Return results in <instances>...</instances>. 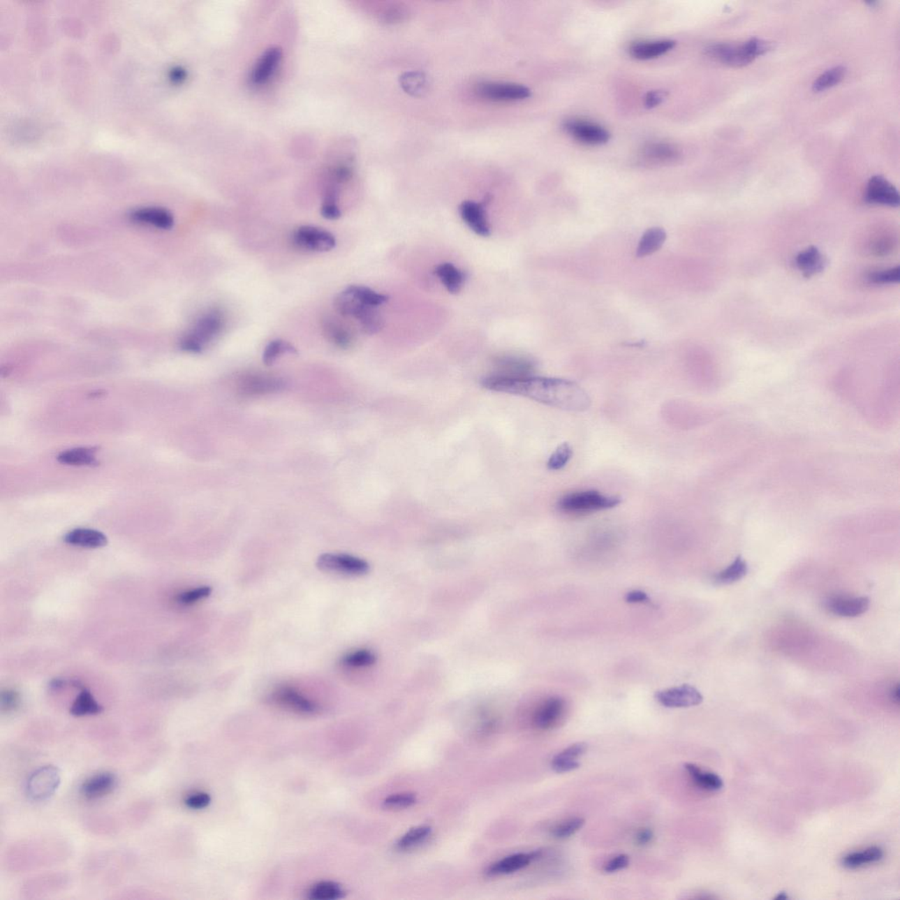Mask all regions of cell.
<instances>
[{"label": "cell", "mask_w": 900, "mask_h": 900, "mask_svg": "<svg viewBox=\"0 0 900 900\" xmlns=\"http://www.w3.org/2000/svg\"><path fill=\"white\" fill-rule=\"evenodd\" d=\"M482 385L494 392L529 397L545 405L570 412H584L592 403L586 390L576 383L565 379L533 376L509 378L494 374L485 378Z\"/></svg>", "instance_id": "obj_1"}, {"label": "cell", "mask_w": 900, "mask_h": 900, "mask_svg": "<svg viewBox=\"0 0 900 900\" xmlns=\"http://www.w3.org/2000/svg\"><path fill=\"white\" fill-rule=\"evenodd\" d=\"M773 43L752 38L739 44L715 43L706 47V54L723 64L731 66H744L753 62L757 57L769 52Z\"/></svg>", "instance_id": "obj_2"}, {"label": "cell", "mask_w": 900, "mask_h": 900, "mask_svg": "<svg viewBox=\"0 0 900 900\" xmlns=\"http://www.w3.org/2000/svg\"><path fill=\"white\" fill-rule=\"evenodd\" d=\"M224 327L222 312L212 310L197 319L189 332L183 336L179 346L183 351L200 354L210 341L221 334Z\"/></svg>", "instance_id": "obj_3"}, {"label": "cell", "mask_w": 900, "mask_h": 900, "mask_svg": "<svg viewBox=\"0 0 900 900\" xmlns=\"http://www.w3.org/2000/svg\"><path fill=\"white\" fill-rule=\"evenodd\" d=\"M621 499L597 491H580L568 494L558 502L559 510L568 515H586L617 507Z\"/></svg>", "instance_id": "obj_4"}, {"label": "cell", "mask_w": 900, "mask_h": 900, "mask_svg": "<svg viewBox=\"0 0 900 900\" xmlns=\"http://www.w3.org/2000/svg\"><path fill=\"white\" fill-rule=\"evenodd\" d=\"M334 307L342 316L357 319L362 331L367 334H378L383 327V319L376 311V307L360 303L345 290L335 298Z\"/></svg>", "instance_id": "obj_5"}, {"label": "cell", "mask_w": 900, "mask_h": 900, "mask_svg": "<svg viewBox=\"0 0 900 900\" xmlns=\"http://www.w3.org/2000/svg\"><path fill=\"white\" fill-rule=\"evenodd\" d=\"M60 783L59 769L54 766H44L29 776L27 782L26 792L30 800L42 802L55 794Z\"/></svg>", "instance_id": "obj_6"}, {"label": "cell", "mask_w": 900, "mask_h": 900, "mask_svg": "<svg viewBox=\"0 0 900 900\" xmlns=\"http://www.w3.org/2000/svg\"><path fill=\"white\" fill-rule=\"evenodd\" d=\"M317 566L327 573L361 576L369 572V565L362 559L346 554L325 553L318 559Z\"/></svg>", "instance_id": "obj_7"}, {"label": "cell", "mask_w": 900, "mask_h": 900, "mask_svg": "<svg viewBox=\"0 0 900 900\" xmlns=\"http://www.w3.org/2000/svg\"><path fill=\"white\" fill-rule=\"evenodd\" d=\"M292 240L301 249L312 252H328L336 246V239L331 233L314 226H301L292 234Z\"/></svg>", "instance_id": "obj_8"}, {"label": "cell", "mask_w": 900, "mask_h": 900, "mask_svg": "<svg viewBox=\"0 0 900 900\" xmlns=\"http://www.w3.org/2000/svg\"><path fill=\"white\" fill-rule=\"evenodd\" d=\"M477 93L480 97L492 101H521L531 95V91L527 87L519 84L502 82L478 84Z\"/></svg>", "instance_id": "obj_9"}, {"label": "cell", "mask_w": 900, "mask_h": 900, "mask_svg": "<svg viewBox=\"0 0 900 900\" xmlns=\"http://www.w3.org/2000/svg\"><path fill=\"white\" fill-rule=\"evenodd\" d=\"M655 698L667 708H688L702 704L704 698L698 689L691 685L671 688L658 691Z\"/></svg>", "instance_id": "obj_10"}, {"label": "cell", "mask_w": 900, "mask_h": 900, "mask_svg": "<svg viewBox=\"0 0 900 900\" xmlns=\"http://www.w3.org/2000/svg\"><path fill=\"white\" fill-rule=\"evenodd\" d=\"M567 132L577 141L589 145H600L610 140L609 131L600 125L583 120L566 122Z\"/></svg>", "instance_id": "obj_11"}, {"label": "cell", "mask_w": 900, "mask_h": 900, "mask_svg": "<svg viewBox=\"0 0 900 900\" xmlns=\"http://www.w3.org/2000/svg\"><path fill=\"white\" fill-rule=\"evenodd\" d=\"M866 202L892 207H899L900 198L898 190L883 176H873L868 182L865 195Z\"/></svg>", "instance_id": "obj_12"}, {"label": "cell", "mask_w": 900, "mask_h": 900, "mask_svg": "<svg viewBox=\"0 0 900 900\" xmlns=\"http://www.w3.org/2000/svg\"><path fill=\"white\" fill-rule=\"evenodd\" d=\"M274 701L291 711L303 715H313L318 711V705L291 687H281L274 693Z\"/></svg>", "instance_id": "obj_13"}, {"label": "cell", "mask_w": 900, "mask_h": 900, "mask_svg": "<svg viewBox=\"0 0 900 900\" xmlns=\"http://www.w3.org/2000/svg\"><path fill=\"white\" fill-rule=\"evenodd\" d=\"M130 219L135 223L144 224L158 230H171L175 226V217L168 209L158 207H145L133 210Z\"/></svg>", "instance_id": "obj_14"}, {"label": "cell", "mask_w": 900, "mask_h": 900, "mask_svg": "<svg viewBox=\"0 0 900 900\" xmlns=\"http://www.w3.org/2000/svg\"><path fill=\"white\" fill-rule=\"evenodd\" d=\"M281 59H283V52L280 47H272L267 50L257 61L253 69L251 82L256 86H261L267 83L276 73Z\"/></svg>", "instance_id": "obj_15"}, {"label": "cell", "mask_w": 900, "mask_h": 900, "mask_svg": "<svg viewBox=\"0 0 900 900\" xmlns=\"http://www.w3.org/2000/svg\"><path fill=\"white\" fill-rule=\"evenodd\" d=\"M826 607L832 614L841 617H857L869 610L868 597H832L827 600Z\"/></svg>", "instance_id": "obj_16"}, {"label": "cell", "mask_w": 900, "mask_h": 900, "mask_svg": "<svg viewBox=\"0 0 900 900\" xmlns=\"http://www.w3.org/2000/svg\"><path fill=\"white\" fill-rule=\"evenodd\" d=\"M459 212L462 219L472 232L480 237L490 236V226H489L483 205L472 201H465L460 205Z\"/></svg>", "instance_id": "obj_17"}, {"label": "cell", "mask_w": 900, "mask_h": 900, "mask_svg": "<svg viewBox=\"0 0 900 900\" xmlns=\"http://www.w3.org/2000/svg\"><path fill=\"white\" fill-rule=\"evenodd\" d=\"M117 785V779L115 774L98 773L84 781L81 785L80 792L87 799H98L113 792Z\"/></svg>", "instance_id": "obj_18"}, {"label": "cell", "mask_w": 900, "mask_h": 900, "mask_svg": "<svg viewBox=\"0 0 900 900\" xmlns=\"http://www.w3.org/2000/svg\"><path fill=\"white\" fill-rule=\"evenodd\" d=\"M566 711V702L560 698L547 699L538 709L534 716L536 728L541 730L551 729L559 723Z\"/></svg>", "instance_id": "obj_19"}, {"label": "cell", "mask_w": 900, "mask_h": 900, "mask_svg": "<svg viewBox=\"0 0 900 900\" xmlns=\"http://www.w3.org/2000/svg\"><path fill=\"white\" fill-rule=\"evenodd\" d=\"M495 364L498 370L495 375L509 376V378L531 376L535 370L534 362L519 356H501L496 359Z\"/></svg>", "instance_id": "obj_20"}, {"label": "cell", "mask_w": 900, "mask_h": 900, "mask_svg": "<svg viewBox=\"0 0 900 900\" xmlns=\"http://www.w3.org/2000/svg\"><path fill=\"white\" fill-rule=\"evenodd\" d=\"M541 852L536 851L532 853H518L509 855L502 860L495 862L488 869L487 874L490 876H502L511 874L524 869L531 864L533 860L538 858Z\"/></svg>", "instance_id": "obj_21"}, {"label": "cell", "mask_w": 900, "mask_h": 900, "mask_svg": "<svg viewBox=\"0 0 900 900\" xmlns=\"http://www.w3.org/2000/svg\"><path fill=\"white\" fill-rule=\"evenodd\" d=\"M796 265L804 277L811 278L825 270L827 260L818 248L810 246L797 254Z\"/></svg>", "instance_id": "obj_22"}, {"label": "cell", "mask_w": 900, "mask_h": 900, "mask_svg": "<svg viewBox=\"0 0 900 900\" xmlns=\"http://www.w3.org/2000/svg\"><path fill=\"white\" fill-rule=\"evenodd\" d=\"M64 540L68 545L89 549L101 548L108 543L107 536L103 533L90 529H73L67 533Z\"/></svg>", "instance_id": "obj_23"}, {"label": "cell", "mask_w": 900, "mask_h": 900, "mask_svg": "<svg viewBox=\"0 0 900 900\" xmlns=\"http://www.w3.org/2000/svg\"><path fill=\"white\" fill-rule=\"evenodd\" d=\"M677 43L672 40H655L633 44L630 47V55L640 60H650L664 55L674 49Z\"/></svg>", "instance_id": "obj_24"}, {"label": "cell", "mask_w": 900, "mask_h": 900, "mask_svg": "<svg viewBox=\"0 0 900 900\" xmlns=\"http://www.w3.org/2000/svg\"><path fill=\"white\" fill-rule=\"evenodd\" d=\"M96 451L94 448H71L61 453L57 461L71 466H94L98 464Z\"/></svg>", "instance_id": "obj_25"}, {"label": "cell", "mask_w": 900, "mask_h": 900, "mask_svg": "<svg viewBox=\"0 0 900 900\" xmlns=\"http://www.w3.org/2000/svg\"><path fill=\"white\" fill-rule=\"evenodd\" d=\"M436 274L444 287L450 294H457L464 283V274L451 263H441L436 268Z\"/></svg>", "instance_id": "obj_26"}, {"label": "cell", "mask_w": 900, "mask_h": 900, "mask_svg": "<svg viewBox=\"0 0 900 900\" xmlns=\"http://www.w3.org/2000/svg\"><path fill=\"white\" fill-rule=\"evenodd\" d=\"M884 857V851L879 847H871L864 849V850L853 852V853L845 855L841 860V864L847 869H857L864 867L865 865L875 864L881 861Z\"/></svg>", "instance_id": "obj_27"}, {"label": "cell", "mask_w": 900, "mask_h": 900, "mask_svg": "<svg viewBox=\"0 0 900 900\" xmlns=\"http://www.w3.org/2000/svg\"><path fill=\"white\" fill-rule=\"evenodd\" d=\"M685 769L696 786L708 791H718L723 786V780L718 774L706 772L695 764L687 763Z\"/></svg>", "instance_id": "obj_28"}, {"label": "cell", "mask_w": 900, "mask_h": 900, "mask_svg": "<svg viewBox=\"0 0 900 900\" xmlns=\"http://www.w3.org/2000/svg\"><path fill=\"white\" fill-rule=\"evenodd\" d=\"M667 239V233L661 228L649 229L642 236L637 248L636 256L638 258L651 256L660 250Z\"/></svg>", "instance_id": "obj_29"}, {"label": "cell", "mask_w": 900, "mask_h": 900, "mask_svg": "<svg viewBox=\"0 0 900 900\" xmlns=\"http://www.w3.org/2000/svg\"><path fill=\"white\" fill-rule=\"evenodd\" d=\"M323 330L328 341L338 348L346 349L352 346L351 332L334 319L325 318L323 322Z\"/></svg>", "instance_id": "obj_30"}, {"label": "cell", "mask_w": 900, "mask_h": 900, "mask_svg": "<svg viewBox=\"0 0 900 900\" xmlns=\"http://www.w3.org/2000/svg\"><path fill=\"white\" fill-rule=\"evenodd\" d=\"M103 711V706L95 700L90 691L84 688L75 699L70 709L71 714L75 716L97 715Z\"/></svg>", "instance_id": "obj_31"}, {"label": "cell", "mask_w": 900, "mask_h": 900, "mask_svg": "<svg viewBox=\"0 0 900 900\" xmlns=\"http://www.w3.org/2000/svg\"><path fill=\"white\" fill-rule=\"evenodd\" d=\"M645 158L656 163H667L677 161L680 152L675 146L667 142H655L645 147Z\"/></svg>", "instance_id": "obj_32"}, {"label": "cell", "mask_w": 900, "mask_h": 900, "mask_svg": "<svg viewBox=\"0 0 900 900\" xmlns=\"http://www.w3.org/2000/svg\"><path fill=\"white\" fill-rule=\"evenodd\" d=\"M345 291L360 303L368 305V307H380V305L387 303L389 299L387 295L378 293V292L371 290V288L361 286V285H351V286L346 288Z\"/></svg>", "instance_id": "obj_33"}, {"label": "cell", "mask_w": 900, "mask_h": 900, "mask_svg": "<svg viewBox=\"0 0 900 900\" xmlns=\"http://www.w3.org/2000/svg\"><path fill=\"white\" fill-rule=\"evenodd\" d=\"M399 81L404 91L413 96H423L429 88L426 75L420 71L406 73L400 77Z\"/></svg>", "instance_id": "obj_34"}, {"label": "cell", "mask_w": 900, "mask_h": 900, "mask_svg": "<svg viewBox=\"0 0 900 900\" xmlns=\"http://www.w3.org/2000/svg\"><path fill=\"white\" fill-rule=\"evenodd\" d=\"M747 570L748 567L745 560L742 556H738L728 568L716 574L715 582L718 585H730L735 583L746 575Z\"/></svg>", "instance_id": "obj_35"}, {"label": "cell", "mask_w": 900, "mask_h": 900, "mask_svg": "<svg viewBox=\"0 0 900 900\" xmlns=\"http://www.w3.org/2000/svg\"><path fill=\"white\" fill-rule=\"evenodd\" d=\"M344 890L334 882H320L316 884L309 892V898L315 900H335L343 898Z\"/></svg>", "instance_id": "obj_36"}, {"label": "cell", "mask_w": 900, "mask_h": 900, "mask_svg": "<svg viewBox=\"0 0 900 900\" xmlns=\"http://www.w3.org/2000/svg\"><path fill=\"white\" fill-rule=\"evenodd\" d=\"M432 829L427 826H420L413 828L407 832L397 841V847L400 850H409L418 847L429 838Z\"/></svg>", "instance_id": "obj_37"}, {"label": "cell", "mask_w": 900, "mask_h": 900, "mask_svg": "<svg viewBox=\"0 0 900 900\" xmlns=\"http://www.w3.org/2000/svg\"><path fill=\"white\" fill-rule=\"evenodd\" d=\"M285 354L295 355L297 354V350L290 343L283 341V339H274L268 343L263 352V362L265 365H273L276 360Z\"/></svg>", "instance_id": "obj_38"}, {"label": "cell", "mask_w": 900, "mask_h": 900, "mask_svg": "<svg viewBox=\"0 0 900 900\" xmlns=\"http://www.w3.org/2000/svg\"><path fill=\"white\" fill-rule=\"evenodd\" d=\"M279 380L267 378V376H254L246 379L242 388L248 394L266 393L270 390L279 389Z\"/></svg>", "instance_id": "obj_39"}, {"label": "cell", "mask_w": 900, "mask_h": 900, "mask_svg": "<svg viewBox=\"0 0 900 900\" xmlns=\"http://www.w3.org/2000/svg\"><path fill=\"white\" fill-rule=\"evenodd\" d=\"M846 71H847L846 67L842 66L831 68L818 77L813 84V89L815 91H820L835 86L843 79Z\"/></svg>", "instance_id": "obj_40"}, {"label": "cell", "mask_w": 900, "mask_h": 900, "mask_svg": "<svg viewBox=\"0 0 900 900\" xmlns=\"http://www.w3.org/2000/svg\"><path fill=\"white\" fill-rule=\"evenodd\" d=\"M376 656L373 651L362 649L353 651L342 658V664L350 667H368L376 663Z\"/></svg>", "instance_id": "obj_41"}, {"label": "cell", "mask_w": 900, "mask_h": 900, "mask_svg": "<svg viewBox=\"0 0 900 900\" xmlns=\"http://www.w3.org/2000/svg\"><path fill=\"white\" fill-rule=\"evenodd\" d=\"M573 457V450L568 443H563L556 448L549 458L547 466L551 471H559L566 466Z\"/></svg>", "instance_id": "obj_42"}, {"label": "cell", "mask_w": 900, "mask_h": 900, "mask_svg": "<svg viewBox=\"0 0 900 900\" xmlns=\"http://www.w3.org/2000/svg\"><path fill=\"white\" fill-rule=\"evenodd\" d=\"M584 825H585V820L582 818H570L553 828L552 834L555 838L563 840L575 834L577 832L582 829Z\"/></svg>", "instance_id": "obj_43"}, {"label": "cell", "mask_w": 900, "mask_h": 900, "mask_svg": "<svg viewBox=\"0 0 900 900\" xmlns=\"http://www.w3.org/2000/svg\"><path fill=\"white\" fill-rule=\"evenodd\" d=\"M416 803V797L411 793H400L392 795L383 801V806L386 809L400 810L406 809L411 807Z\"/></svg>", "instance_id": "obj_44"}, {"label": "cell", "mask_w": 900, "mask_h": 900, "mask_svg": "<svg viewBox=\"0 0 900 900\" xmlns=\"http://www.w3.org/2000/svg\"><path fill=\"white\" fill-rule=\"evenodd\" d=\"M900 280V267H896L889 270L874 272L869 276V281L873 284H894Z\"/></svg>", "instance_id": "obj_45"}, {"label": "cell", "mask_w": 900, "mask_h": 900, "mask_svg": "<svg viewBox=\"0 0 900 900\" xmlns=\"http://www.w3.org/2000/svg\"><path fill=\"white\" fill-rule=\"evenodd\" d=\"M212 593V589L210 587H197V589L186 591V592L179 594L177 602L182 604V605H191V604L209 597Z\"/></svg>", "instance_id": "obj_46"}, {"label": "cell", "mask_w": 900, "mask_h": 900, "mask_svg": "<svg viewBox=\"0 0 900 900\" xmlns=\"http://www.w3.org/2000/svg\"><path fill=\"white\" fill-rule=\"evenodd\" d=\"M382 15L383 22L389 24H396L402 22L403 20L408 18L409 11L406 6L394 4L386 8Z\"/></svg>", "instance_id": "obj_47"}, {"label": "cell", "mask_w": 900, "mask_h": 900, "mask_svg": "<svg viewBox=\"0 0 900 900\" xmlns=\"http://www.w3.org/2000/svg\"><path fill=\"white\" fill-rule=\"evenodd\" d=\"M210 801L212 798L208 793L196 792L186 798L185 804L189 809L201 810L208 806Z\"/></svg>", "instance_id": "obj_48"}, {"label": "cell", "mask_w": 900, "mask_h": 900, "mask_svg": "<svg viewBox=\"0 0 900 900\" xmlns=\"http://www.w3.org/2000/svg\"><path fill=\"white\" fill-rule=\"evenodd\" d=\"M587 747L589 746H587L586 743L580 742L573 744V745L567 747L565 750H563V751L559 753V755H556V757H558L559 759L566 760H578L580 757L585 755L587 751Z\"/></svg>", "instance_id": "obj_49"}, {"label": "cell", "mask_w": 900, "mask_h": 900, "mask_svg": "<svg viewBox=\"0 0 900 900\" xmlns=\"http://www.w3.org/2000/svg\"><path fill=\"white\" fill-rule=\"evenodd\" d=\"M20 704V696L18 693L13 691H6L1 695V707L3 711H13L18 707Z\"/></svg>", "instance_id": "obj_50"}, {"label": "cell", "mask_w": 900, "mask_h": 900, "mask_svg": "<svg viewBox=\"0 0 900 900\" xmlns=\"http://www.w3.org/2000/svg\"><path fill=\"white\" fill-rule=\"evenodd\" d=\"M580 766V764L578 760L570 762V760L559 759L556 756L552 759V769L554 770L555 772L560 774L575 770L579 769Z\"/></svg>", "instance_id": "obj_51"}, {"label": "cell", "mask_w": 900, "mask_h": 900, "mask_svg": "<svg viewBox=\"0 0 900 900\" xmlns=\"http://www.w3.org/2000/svg\"><path fill=\"white\" fill-rule=\"evenodd\" d=\"M629 864L630 858L627 855H619L607 862L604 869L607 873H614L627 868Z\"/></svg>", "instance_id": "obj_52"}, {"label": "cell", "mask_w": 900, "mask_h": 900, "mask_svg": "<svg viewBox=\"0 0 900 900\" xmlns=\"http://www.w3.org/2000/svg\"><path fill=\"white\" fill-rule=\"evenodd\" d=\"M321 215L328 220H337L341 216L337 202H324L321 208Z\"/></svg>", "instance_id": "obj_53"}, {"label": "cell", "mask_w": 900, "mask_h": 900, "mask_svg": "<svg viewBox=\"0 0 900 900\" xmlns=\"http://www.w3.org/2000/svg\"><path fill=\"white\" fill-rule=\"evenodd\" d=\"M653 839L654 832L649 829V828H643V829L638 831L636 837H635L636 843L638 846H647L653 841Z\"/></svg>", "instance_id": "obj_54"}, {"label": "cell", "mask_w": 900, "mask_h": 900, "mask_svg": "<svg viewBox=\"0 0 900 900\" xmlns=\"http://www.w3.org/2000/svg\"><path fill=\"white\" fill-rule=\"evenodd\" d=\"M626 602L629 603H647L649 597L647 593L642 591H633V592L626 594Z\"/></svg>", "instance_id": "obj_55"}, {"label": "cell", "mask_w": 900, "mask_h": 900, "mask_svg": "<svg viewBox=\"0 0 900 900\" xmlns=\"http://www.w3.org/2000/svg\"><path fill=\"white\" fill-rule=\"evenodd\" d=\"M664 94L661 91H650L645 98V105L648 108H654L658 106L663 101Z\"/></svg>", "instance_id": "obj_56"}, {"label": "cell", "mask_w": 900, "mask_h": 900, "mask_svg": "<svg viewBox=\"0 0 900 900\" xmlns=\"http://www.w3.org/2000/svg\"><path fill=\"white\" fill-rule=\"evenodd\" d=\"M891 695L893 701L896 702L897 704H899V684L896 685V687L892 688V691L891 692Z\"/></svg>", "instance_id": "obj_57"}, {"label": "cell", "mask_w": 900, "mask_h": 900, "mask_svg": "<svg viewBox=\"0 0 900 900\" xmlns=\"http://www.w3.org/2000/svg\"><path fill=\"white\" fill-rule=\"evenodd\" d=\"M787 899H789V897H788L786 892H780L779 894L776 897V900H785Z\"/></svg>", "instance_id": "obj_58"}]
</instances>
